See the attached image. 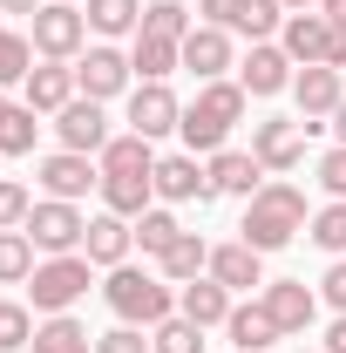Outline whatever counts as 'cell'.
<instances>
[{"label":"cell","instance_id":"obj_19","mask_svg":"<svg viewBox=\"0 0 346 353\" xmlns=\"http://www.w3.org/2000/svg\"><path fill=\"white\" fill-rule=\"evenodd\" d=\"M211 279L224 285V292H252V285H265V252H252L245 238L211 245Z\"/></svg>","mask_w":346,"mask_h":353},{"label":"cell","instance_id":"obj_30","mask_svg":"<svg viewBox=\"0 0 346 353\" xmlns=\"http://www.w3.org/2000/svg\"><path fill=\"white\" fill-rule=\"evenodd\" d=\"M34 265H41V252H34V238H28V231H0V285L34 279Z\"/></svg>","mask_w":346,"mask_h":353},{"label":"cell","instance_id":"obj_51","mask_svg":"<svg viewBox=\"0 0 346 353\" xmlns=\"http://www.w3.org/2000/svg\"><path fill=\"white\" fill-rule=\"evenodd\" d=\"M68 7H82V0H68Z\"/></svg>","mask_w":346,"mask_h":353},{"label":"cell","instance_id":"obj_22","mask_svg":"<svg viewBox=\"0 0 346 353\" xmlns=\"http://www.w3.org/2000/svg\"><path fill=\"white\" fill-rule=\"evenodd\" d=\"M176 312H183V319H197V326H224V319H231V292L204 272V279L176 285Z\"/></svg>","mask_w":346,"mask_h":353},{"label":"cell","instance_id":"obj_17","mask_svg":"<svg viewBox=\"0 0 346 353\" xmlns=\"http://www.w3.org/2000/svg\"><path fill=\"white\" fill-rule=\"evenodd\" d=\"M183 68L197 75V82H224V68H231V28H190L183 34Z\"/></svg>","mask_w":346,"mask_h":353},{"label":"cell","instance_id":"obj_10","mask_svg":"<svg viewBox=\"0 0 346 353\" xmlns=\"http://www.w3.org/2000/svg\"><path fill=\"white\" fill-rule=\"evenodd\" d=\"M34 183H41L48 197L75 204V197H88V190H102V163H95V157H82V150H54V157H41Z\"/></svg>","mask_w":346,"mask_h":353},{"label":"cell","instance_id":"obj_46","mask_svg":"<svg viewBox=\"0 0 346 353\" xmlns=\"http://www.w3.org/2000/svg\"><path fill=\"white\" fill-rule=\"evenodd\" d=\"M319 14H326L333 28H346V0H319Z\"/></svg>","mask_w":346,"mask_h":353},{"label":"cell","instance_id":"obj_52","mask_svg":"<svg viewBox=\"0 0 346 353\" xmlns=\"http://www.w3.org/2000/svg\"><path fill=\"white\" fill-rule=\"evenodd\" d=\"M319 353H326V347H319Z\"/></svg>","mask_w":346,"mask_h":353},{"label":"cell","instance_id":"obj_49","mask_svg":"<svg viewBox=\"0 0 346 353\" xmlns=\"http://www.w3.org/2000/svg\"><path fill=\"white\" fill-rule=\"evenodd\" d=\"M333 136H340V143H346V102H340V109H333Z\"/></svg>","mask_w":346,"mask_h":353},{"label":"cell","instance_id":"obj_26","mask_svg":"<svg viewBox=\"0 0 346 353\" xmlns=\"http://www.w3.org/2000/svg\"><path fill=\"white\" fill-rule=\"evenodd\" d=\"M156 265H163V279H170V285H190V279H204V272H211V245H204L197 231H183Z\"/></svg>","mask_w":346,"mask_h":353},{"label":"cell","instance_id":"obj_14","mask_svg":"<svg viewBox=\"0 0 346 353\" xmlns=\"http://www.w3.org/2000/svg\"><path fill=\"white\" fill-rule=\"evenodd\" d=\"M54 136H61V150H82V157H102L109 150V116H102V102H88L75 95L61 116H54Z\"/></svg>","mask_w":346,"mask_h":353},{"label":"cell","instance_id":"obj_15","mask_svg":"<svg viewBox=\"0 0 346 353\" xmlns=\"http://www.w3.org/2000/svg\"><path fill=\"white\" fill-rule=\"evenodd\" d=\"M278 48H285L299 68H312V61H333V21H326L319 7H312V14H285Z\"/></svg>","mask_w":346,"mask_h":353},{"label":"cell","instance_id":"obj_23","mask_svg":"<svg viewBox=\"0 0 346 353\" xmlns=\"http://www.w3.org/2000/svg\"><path fill=\"white\" fill-rule=\"evenodd\" d=\"M130 68H136V82H170V68H183V41H163V34H143L136 28Z\"/></svg>","mask_w":346,"mask_h":353},{"label":"cell","instance_id":"obj_39","mask_svg":"<svg viewBox=\"0 0 346 353\" xmlns=\"http://www.w3.org/2000/svg\"><path fill=\"white\" fill-rule=\"evenodd\" d=\"M34 211V190L21 183V176H0V231H21Z\"/></svg>","mask_w":346,"mask_h":353},{"label":"cell","instance_id":"obj_11","mask_svg":"<svg viewBox=\"0 0 346 353\" xmlns=\"http://www.w3.org/2000/svg\"><path fill=\"white\" fill-rule=\"evenodd\" d=\"M292 68H299V61H292L285 48L252 41V54L238 61V88H245V95H258V102H272V95H285V88H292Z\"/></svg>","mask_w":346,"mask_h":353},{"label":"cell","instance_id":"obj_6","mask_svg":"<svg viewBox=\"0 0 346 353\" xmlns=\"http://www.w3.org/2000/svg\"><path fill=\"white\" fill-rule=\"evenodd\" d=\"M28 41H34L41 61H75L88 48V14L68 7V0H48L41 14H34V34H28Z\"/></svg>","mask_w":346,"mask_h":353},{"label":"cell","instance_id":"obj_7","mask_svg":"<svg viewBox=\"0 0 346 353\" xmlns=\"http://www.w3.org/2000/svg\"><path fill=\"white\" fill-rule=\"evenodd\" d=\"M75 88H82L88 102H116V95H130V88H136L130 54H123V48H109V41L82 48V54H75Z\"/></svg>","mask_w":346,"mask_h":353},{"label":"cell","instance_id":"obj_9","mask_svg":"<svg viewBox=\"0 0 346 353\" xmlns=\"http://www.w3.org/2000/svg\"><path fill=\"white\" fill-rule=\"evenodd\" d=\"M292 102H299V123H305V130L333 123V109L346 102V68H326V61L299 68V75H292Z\"/></svg>","mask_w":346,"mask_h":353},{"label":"cell","instance_id":"obj_12","mask_svg":"<svg viewBox=\"0 0 346 353\" xmlns=\"http://www.w3.org/2000/svg\"><path fill=\"white\" fill-rule=\"evenodd\" d=\"M176 123H183V102H176V88L170 82H136L130 88V130L136 136H170Z\"/></svg>","mask_w":346,"mask_h":353},{"label":"cell","instance_id":"obj_42","mask_svg":"<svg viewBox=\"0 0 346 353\" xmlns=\"http://www.w3.org/2000/svg\"><path fill=\"white\" fill-rule=\"evenodd\" d=\"M319 285H326V306H333V312H346V259H333V265H326V279H319Z\"/></svg>","mask_w":346,"mask_h":353},{"label":"cell","instance_id":"obj_21","mask_svg":"<svg viewBox=\"0 0 346 353\" xmlns=\"http://www.w3.org/2000/svg\"><path fill=\"white\" fill-rule=\"evenodd\" d=\"M211 190L217 197H258L265 190V163L252 150H217L211 157Z\"/></svg>","mask_w":346,"mask_h":353},{"label":"cell","instance_id":"obj_50","mask_svg":"<svg viewBox=\"0 0 346 353\" xmlns=\"http://www.w3.org/2000/svg\"><path fill=\"white\" fill-rule=\"evenodd\" d=\"M7 116H14V95H7V88H0V123H7Z\"/></svg>","mask_w":346,"mask_h":353},{"label":"cell","instance_id":"obj_18","mask_svg":"<svg viewBox=\"0 0 346 353\" xmlns=\"http://www.w3.org/2000/svg\"><path fill=\"white\" fill-rule=\"evenodd\" d=\"M265 312L278 319V333H305V326L319 319V299H312L305 279H272V285H265Z\"/></svg>","mask_w":346,"mask_h":353},{"label":"cell","instance_id":"obj_32","mask_svg":"<svg viewBox=\"0 0 346 353\" xmlns=\"http://www.w3.org/2000/svg\"><path fill=\"white\" fill-rule=\"evenodd\" d=\"M150 353H204V326L183 319V312H170L163 326H150Z\"/></svg>","mask_w":346,"mask_h":353},{"label":"cell","instance_id":"obj_5","mask_svg":"<svg viewBox=\"0 0 346 353\" xmlns=\"http://www.w3.org/2000/svg\"><path fill=\"white\" fill-rule=\"evenodd\" d=\"M21 231L34 238V252H41V259H68V252H82L88 218L75 211V204H61V197H41V204L28 211V224H21Z\"/></svg>","mask_w":346,"mask_h":353},{"label":"cell","instance_id":"obj_36","mask_svg":"<svg viewBox=\"0 0 346 353\" xmlns=\"http://www.w3.org/2000/svg\"><path fill=\"white\" fill-rule=\"evenodd\" d=\"M28 75H34V41L14 34V28H0V88H7V82H28Z\"/></svg>","mask_w":346,"mask_h":353},{"label":"cell","instance_id":"obj_28","mask_svg":"<svg viewBox=\"0 0 346 353\" xmlns=\"http://www.w3.org/2000/svg\"><path fill=\"white\" fill-rule=\"evenodd\" d=\"M34 353H95L82 319H68V312H48L41 326H34Z\"/></svg>","mask_w":346,"mask_h":353},{"label":"cell","instance_id":"obj_4","mask_svg":"<svg viewBox=\"0 0 346 353\" xmlns=\"http://www.w3.org/2000/svg\"><path fill=\"white\" fill-rule=\"evenodd\" d=\"M88 279H95V265H88L82 252H68V259H41V265H34V279H28V299H34V312H68L88 292Z\"/></svg>","mask_w":346,"mask_h":353},{"label":"cell","instance_id":"obj_35","mask_svg":"<svg viewBox=\"0 0 346 353\" xmlns=\"http://www.w3.org/2000/svg\"><path fill=\"white\" fill-rule=\"evenodd\" d=\"M278 28H285V7H278V0H245V7H238V28H231V34H252V41H272Z\"/></svg>","mask_w":346,"mask_h":353},{"label":"cell","instance_id":"obj_31","mask_svg":"<svg viewBox=\"0 0 346 353\" xmlns=\"http://www.w3.org/2000/svg\"><path fill=\"white\" fill-rule=\"evenodd\" d=\"M176 238H183V224H176V211H163V204H150V211L136 218V245H143L150 259H163Z\"/></svg>","mask_w":346,"mask_h":353},{"label":"cell","instance_id":"obj_27","mask_svg":"<svg viewBox=\"0 0 346 353\" xmlns=\"http://www.w3.org/2000/svg\"><path fill=\"white\" fill-rule=\"evenodd\" d=\"M88 28L102 34V41H116V34H136L143 28V0H82Z\"/></svg>","mask_w":346,"mask_h":353},{"label":"cell","instance_id":"obj_25","mask_svg":"<svg viewBox=\"0 0 346 353\" xmlns=\"http://www.w3.org/2000/svg\"><path fill=\"white\" fill-rule=\"evenodd\" d=\"M150 197H156V170H130V176H102V204L116 211V218H143L150 211Z\"/></svg>","mask_w":346,"mask_h":353},{"label":"cell","instance_id":"obj_33","mask_svg":"<svg viewBox=\"0 0 346 353\" xmlns=\"http://www.w3.org/2000/svg\"><path fill=\"white\" fill-rule=\"evenodd\" d=\"M305 238H312L319 252H333V259H346V197H333L326 211H312V224H305Z\"/></svg>","mask_w":346,"mask_h":353},{"label":"cell","instance_id":"obj_24","mask_svg":"<svg viewBox=\"0 0 346 353\" xmlns=\"http://www.w3.org/2000/svg\"><path fill=\"white\" fill-rule=\"evenodd\" d=\"M224 333H231V347H238V353H265L272 340H285V333H278V319L265 312V299H252V306H231Z\"/></svg>","mask_w":346,"mask_h":353},{"label":"cell","instance_id":"obj_13","mask_svg":"<svg viewBox=\"0 0 346 353\" xmlns=\"http://www.w3.org/2000/svg\"><path fill=\"white\" fill-rule=\"evenodd\" d=\"M156 197L163 204H211V163H197L190 150L183 157H156Z\"/></svg>","mask_w":346,"mask_h":353},{"label":"cell","instance_id":"obj_29","mask_svg":"<svg viewBox=\"0 0 346 353\" xmlns=\"http://www.w3.org/2000/svg\"><path fill=\"white\" fill-rule=\"evenodd\" d=\"M102 163V176H130V170H156V157H150V136H109V150L95 157Z\"/></svg>","mask_w":346,"mask_h":353},{"label":"cell","instance_id":"obj_43","mask_svg":"<svg viewBox=\"0 0 346 353\" xmlns=\"http://www.w3.org/2000/svg\"><path fill=\"white\" fill-rule=\"evenodd\" d=\"M238 7H245V0H197V14H204L211 28H238Z\"/></svg>","mask_w":346,"mask_h":353},{"label":"cell","instance_id":"obj_48","mask_svg":"<svg viewBox=\"0 0 346 353\" xmlns=\"http://www.w3.org/2000/svg\"><path fill=\"white\" fill-rule=\"evenodd\" d=\"M278 7H285V14H312L319 0H278Z\"/></svg>","mask_w":346,"mask_h":353},{"label":"cell","instance_id":"obj_1","mask_svg":"<svg viewBox=\"0 0 346 353\" xmlns=\"http://www.w3.org/2000/svg\"><path fill=\"white\" fill-rule=\"evenodd\" d=\"M245 88L238 82H197V95L183 102V123H176V136H183V150L190 157H217L224 143H231V130L245 123Z\"/></svg>","mask_w":346,"mask_h":353},{"label":"cell","instance_id":"obj_47","mask_svg":"<svg viewBox=\"0 0 346 353\" xmlns=\"http://www.w3.org/2000/svg\"><path fill=\"white\" fill-rule=\"evenodd\" d=\"M326 68H346V28H333V61Z\"/></svg>","mask_w":346,"mask_h":353},{"label":"cell","instance_id":"obj_8","mask_svg":"<svg viewBox=\"0 0 346 353\" xmlns=\"http://www.w3.org/2000/svg\"><path fill=\"white\" fill-rule=\"evenodd\" d=\"M305 123L299 116H265V123H252V157H258L272 176H285V170H299L305 163Z\"/></svg>","mask_w":346,"mask_h":353},{"label":"cell","instance_id":"obj_2","mask_svg":"<svg viewBox=\"0 0 346 353\" xmlns=\"http://www.w3.org/2000/svg\"><path fill=\"white\" fill-rule=\"evenodd\" d=\"M305 190L299 183H265L258 197H245V224H238V238L252 245V252H278V245H292L305 231Z\"/></svg>","mask_w":346,"mask_h":353},{"label":"cell","instance_id":"obj_3","mask_svg":"<svg viewBox=\"0 0 346 353\" xmlns=\"http://www.w3.org/2000/svg\"><path fill=\"white\" fill-rule=\"evenodd\" d=\"M102 299H109V312H116L123 326H163V319L176 312L170 279H156V272H136V265H116V272H109Z\"/></svg>","mask_w":346,"mask_h":353},{"label":"cell","instance_id":"obj_40","mask_svg":"<svg viewBox=\"0 0 346 353\" xmlns=\"http://www.w3.org/2000/svg\"><path fill=\"white\" fill-rule=\"evenodd\" d=\"M319 190H326V197H346V143H333V150L319 157Z\"/></svg>","mask_w":346,"mask_h":353},{"label":"cell","instance_id":"obj_44","mask_svg":"<svg viewBox=\"0 0 346 353\" xmlns=\"http://www.w3.org/2000/svg\"><path fill=\"white\" fill-rule=\"evenodd\" d=\"M41 7H48V0H0V14H28V21H34Z\"/></svg>","mask_w":346,"mask_h":353},{"label":"cell","instance_id":"obj_38","mask_svg":"<svg viewBox=\"0 0 346 353\" xmlns=\"http://www.w3.org/2000/svg\"><path fill=\"white\" fill-rule=\"evenodd\" d=\"M21 347H34V312L0 299V353H21Z\"/></svg>","mask_w":346,"mask_h":353},{"label":"cell","instance_id":"obj_37","mask_svg":"<svg viewBox=\"0 0 346 353\" xmlns=\"http://www.w3.org/2000/svg\"><path fill=\"white\" fill-rule=\"evenodd\" d=\"M34 136H41L34 109H28V102H14V116L0 123V157H28V150H34Z\"/></svg>","mask_w":346,"mask_h":353},{"label":"cell","instance_id":"obj_41","mask_svg":"<svg viewBox=\"0 0 346 353\" xmlns=\"http://www.w3.org/2000/svg\"><path fill=\"white\" fill-rule=\"evenodd\" d=\"M95 353H150V340H143V326H123V319H116V326L95 340Z\"/></svg>","mask_w":346,"mask_h":353},{"label":"cell","instance_id":"obj_16","mask_svg":"<svg viewBox=\"0 0 346 353\" xmlns=\"http://www.w3.org/2000/svg\"><path fill=\"white\" fill-rule=\"evenodd\" d=\"M136 252V224L116 218V211H102V218H88V238H82V259L102 265V272H116V265H130Z\"/></svg>","mask_w":346,"mask_h":353},{"label":"cell","instance_id":"obj_45","mask_svg":"<svg viewBox=\"0 0 346 353\" xmlns=\"http://www.w3.org/2000/svg\"><path fill=\"white\" fill-rule=\"evenodd\" d=\"M326 353H346V312L333 319V333H326Z\"/></svg>","mask_w":346,"mask_h":353},{"label":"cell","instance_id":"obj_34","mask_svg":"<svg viewBox=\"0 0 346 353\" xmlns=\"http://www.w3.org/2000/svg\"><path fill=\"white\" fill-rule=\"evenodd\" d=\"M197 21H190V7L183 0H150L143 7V34H163V41H183Z\"/></svg>","mask_w":346,"mask_h":353},{"label":"cell","instance_id":"obj_20","mask_svg":"<svg viewBox=\"0 0 346 353\" xmlns=\"http://www.w3.org/2000/svg\"><path fill=\"white\" fill-rule=\"evenodd\" d=\"M21 88H28V109H34V116H61V109H68V102L82 95L68 61H41V68H34V75H28Z\"/></svg>","mask_w":346,"mask_h":353}]
</instances>
